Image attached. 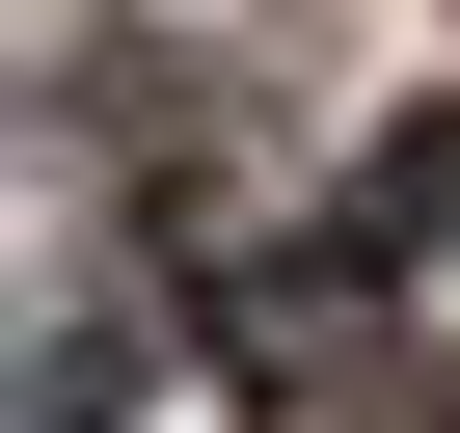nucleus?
Returning <instances> with one entry per match:
<instances>
[{
  "mask_svg": "<svg viewBox=\"0 0 460 433\" xmlns=\"http://www.w3.org/2000/svg\"><path fill=\"white\" fill-rule=\"evenodd\" d=\"M352 244H379V298L406 325H460V82H406V109H352Z\"/></svg>",
  "mask_w": 460,
  "mask_h": 433,
  "instance_id": "f257e3e1",
  "label": "nucleus"
}]
</instances>
